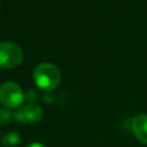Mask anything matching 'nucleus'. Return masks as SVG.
<instances>
[{
  "instance_id": "1",
  "label": "nucleus",
  "mask_w": 147,
  "mask_h": 147,
  "mask_svg": "<svg viewBox=\"0 0 147 147\" xmlns=\"http://www.w3.org/2000/svg\"><path fill=\"white\" fill-rule=\"evenodd\" d=\"M34 84L44 91H53L61 83L60 69L49 62L38 64L32 74Z\"/></svg>"
},
{
  "instance_id": "2",
  "label": "nucleus",
  "mask_w": 147,
  "mask_h": 147,
  "mask_svg": "<svg viewBox=\"0 0 147 147\" xmlns=\"http://www.w3.org/2000/svg\"><path fill=\"white\" fill-rule=\"evenodd\" d=\"M24 54L22 48L11 41L0 42V68L11 69L18 67L23 61Z\"/></svg>"
},
{
  "instance_id": "3",
  "label": "nucleus",
  "mask_w": 147,
  "mask_h": 147,
  "mask_svg": "<svg viewBox=\"0 0 147 147\" xmlns=\"http://www.w3.org/2000/svg\"><path fill=\"white\" fill-rule=\"evenodd\" d=\"M23 100V91L16 83L6 82L0 86V103L6 109H18Z\"/></svg>"
},
{
  "instance_id": "4",
  "label": "nucleus",
  "mask_w": 147,
  "mask_h": 147,
  "mask_svg": "<svg viewBox=\"0 0 147 147\" xmlns=\"http://www.w3.org/2000/svg\"><path fill=\"white\" fill-rule=\"evenodd\" d=\"M134 137L144 145H147V114H139L133 117L131 123Z\"/></svg>"
},
{
  "instance_id": "5",
  "label": "nucleus",
  "mask_w": 147,
  "mask_h": 147,
  "mask_svg": "<svg viewBox=\"0 0 147 147\" xmlns=\"http://www.w3.org/2000/svg\"><path fill=\"white\" fill-rule=\"evenodd\" d=\"M22 110H23L26 123H37L42 118V115H44L41 107L34 102H30L29 105L23 107Z\"/></svg>"
},
{
  "instance_id": "6",
  "label": "nucleus",
  "mask_w": 147,
  "mask_h": 147,
  "mask_svg": "<svg viewBox=\"0 0 147 147\" xmlns=\"http://www.w3.org/2000/svg\"><path fill=\"white\" fill-rule=\"evenodd\" d=\"M20 141H21V136L17 131H8L1 138V144L5 147H15L20 144Z\"/></svg>"
},
{
  "instance_id": "7",
  "label": "nucleus",
  "mask_w": 147,
  "mask_h": 147,
  "mask_svg": "<svg viewBox=\"0 0 147 147\" xmlns=\"http://www.w3.org/2000/svg\"><path fill=\"white\" fill-rule=\"evenodd\" d=\"M13 118V114L6 108L0 109V124H8Z\"/></svg>"
},
{
  "instance_id": "8",
  "label": "nucleus",
  "mask_w": 147,
  "mask_h": 147,
  "mask_svg": "<svg viewBox=\"0 0 147 147\" xmlns=\"http://www.w3.org/2000/svg\"><path fill=\"white\" fill-rule=\"evenodd\" d=\"M13 117H14L17 122H20V123H26V122H25V118H24V114H23L22 108H21V109H16V113L13 115Z\"/></svg>"
},
{
  "instance_id": "9",
  "label": "nucleus",
  "mask_w": 147,
  "mask_h": 147,
  "mask_svg": "<svg viewBox=\"0 0 147 147\" xmlns=\"http://www.w3.org/2000/svg\"><path fill=\"white\" fill-rule=\"evenodd\" d=\"M26 147H46L45 145H42V144H40V142H32V144H30V145H28Z\"/></svg>"
}]
</instances>
